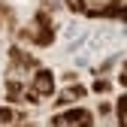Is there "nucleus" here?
<instances>
[{
  "label": "nucleus",
  "mask_w": 127,
  "mask_h": 127,
  "mask_svg": "<svg viewBox=\"0 0 127 127\" xmlns=\"http://www.w3.org/2000/svg\"><path fill=\"white\" fill-rule=\"evenodd\" d=\"M21 39H30V42H36V45H52V39H55V27H52V21H49V15L39 12L36 18H33V27L21 30Z\"/></svg>",
  "instance_id": "f257e3e1"
},
{
  "label": "nucleus",
  "mask_w": 127,
  "mask_h": 127,
  "mask_svg": "<svg viewBox=\"0 0 127 127\" xmlns=\"http://www.w3.org/2000/svg\"><path fill=\"white\" fill-rule=\"evenodd\" d=\"M52 94H55V76L49 70H36L33 85H30V91H27V100L30 103H39L45 97H52Z\"/></svg>",
  "instance_id": "f03ea898"
},
{
  "label": "nucleus",
  "mask_w": 127,
  "mask_h": 127,
  "mask_svg": "<svg viewBox=\"0 0 127 127\" xmlns=\"http://www.w3.org/2000/svg\"><path fill=\"white\" fill-rule=\"evenodd\" d=\"M91 112L88 109H70V112H61V115H55V121H52V127H91Z\"/></svg>",
  "instance_id": "7ed1b4c3"
},
{
  "label": "nucleus",
  "mask_w": 127,
  "mask_h": 127,
  "mask_svg": "<svg viewBox=\"0 0 127 127\" xmlns=\"http://www.w3.org/2000/svg\"><path fill=\"white\" fill-rule=\"evenodd\" d=\"M9 58H12V70H36V61L30 55H24L21 49H12Z\"/></svg>",
  "instance_id": "20e7f679"
},
{
  "label": "nucleus",
  "mask_w": 127,
  "mask_h": 127,
  "mask_svg": "<svg viewBox=\"0 0 127 127\" xmlns=\"http://www.w3.org/2000/svg\"><path fill=\"white\" fill-rule=\"evenodd\" d=\"M85 94H88V91H85L82 85H73V88H67V91L58 97V106H67V103H73V100H82Z\"/></svg>",
  "instance_id": "39448f33"
},
{
  "label": "nucleus",
  "mask_w": 127,
  "mask_h": 127,
  "mask_svg": "<svg viewBox=\"0 0 127 127\" xmlns=\"http://www.w3.org/2000/svg\"><path fill=\"white\" fill-rule=\"evenodd\" d=\"M6 97L12 100V103H18V100H24V88L15 82V79H9L6 82Z\"/></svg>",
  "instance_id": "423d86ee"
},
{
  "label": "nucleus",
  "mask_w": 127,
  "mask_h": 127,
  "mask_svg": "<svg viewBox=\"0 0 127 127\" xmlns=\"http://www.w3.org/2000/svg\"><path fill=\"white\" fill-rule=\"evenodd\" d=\"M118 127H127V94L118 100Z\"/></svg>",
  "instance_id": "0eeeda50"
},
{
  "label": "nucleus",
  "mask_w": 127,
  "mask_h": 127,
  "mask_svg": "<svg viewBox=\"0 0 127 127\" xmlns=\"http://www.w3.org/2000/svg\"><path fill=\"white\" fill-rule=\"evenodd\" d=\"M18 118H21L18 112H12V109L0 106V124H12V121H18Z\"/></svg>",
  "instance_id": "6e6552de"
},
{
  "label": "nucleus",
  "mask_w": 127,
  "mask_h": 127,
  "mask_svg": "<svg viewBox=\"0 0 127 127\" xmlns=\"http://www.w3.org/2000/svg\"><path fill=\"white\" fill-rule=\"evenodd\" d=\"M94 91H97V94H106V91H109V82H97V85H94Z\"/></svg>",
  "instance_id": "1a4fd4ad"
},
{
  "label": "nucleus",
  "mask_w": 127,
  "mask_h": 127,
  "mask_svg": "<svg viewBox=\"0 0 127 127\" xmlns=\"http://www.w3.org/2000/svg\"><path fill=\"white\" fill-rule=\"evenodd\" d=\"M118 18H121V21H127V6H121V9H118Z\"/></svg>",
  "instance_id": "9d476101"
}]
</instances>
